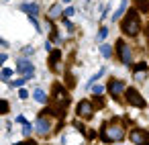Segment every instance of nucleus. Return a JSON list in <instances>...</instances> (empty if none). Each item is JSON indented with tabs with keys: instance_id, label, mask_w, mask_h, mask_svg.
Masks as SVG:
<instances>
[{
	"instance_id": "f257e3e1",
	"label": "nucleus",
	"mask_w": 149,
	"mask_h": 145,
	"mask_svg": "<svg viewBox=\"0 0 149 145\" xmlns=\"http://www.w3.org/2000/svg\"><path fill=\"white\" fill-rule=\"evenodd\" d=\"M123 137H125V129L120 123H108L102 127V141L114 143V141H120Z\"/></svg>"
},
{
	"instance_id": "f03ea898",
	"label": "nucleus",
	"mask_w": 149,
	"mask_h": 145,
	"mask_svg": "<svg viewBox=\"0 0 149 145\" xmlns=\"http://www.w3.org/2000/svg\"><path fill=\"white\" fill-rule=\"evenodd\" d=\"M123 31H125L127 35H131V37H135V35L141 31V23H139V17H137L135 10H131V13L127 15V19L123 21Z\"/></svg>"
},
{
	"instance_id": "7ed1b4c3",
	"label": "nucleus",
	"mask_w": 149,
	"mask_h": 145,
	"mask_svg": "<svg viewBox=\"0 0 149 145\" xmlns=\"http://www.w3.org/2000/svg\"><path fill=\"white\" fill-rule=\"evenodd\" d=\"M68 102H70V96H68V92H65L61 86H55V90H53V104H55V110H57V114H63V110H65Z\"/></svg>"
},
{
	"instance_id": "20e7f679",
	"label": "nucleus",
	"mask_w": 149,
	"mask_h": 145,
	"mask_svg": "<svg viewBox=\"0 0 149 145\" xmlns=\"http://www.w3.org/2000/svg\"><path fill=\"white\" fill-rule=\"evenodd\" d=\"M17 72L23 74V78H33L35 68H33V63H31L29 59H19V61H17Z\"/></svg>"
},
{
	"instance_id": "39448f33",
	"label": "nucleus",
	"mask_w": 149,
	"mask_h": 145,
	"mask_svg": "<svg viewBox=\"0 0 149 145\" xmlns=\"http://www.w3.org/2000/svg\"><path fill=\"white\" fill-rule=\"evenodd\" d=\"M131 141L135 145H149V135L143 129H133L131 131Z\"/></svg>"
},
{
	"instance_id": "423d86ee",
	"label": "nucleus",
	"mask_w": 149,
	"mask_h": 145,
	"mask_svg": "<svg viewBox=\"0 0 149 145\" xmlns=\"http://www.w3.org/2000/svg\"><path fill=\"white\" fill-rule=\"evenodd\" d=\"M127 102L133 104V106H139V108L145 106V100L141 98V94H139L135 88H129V90H127Z\"/></svg>"
},
{
	"instance_id": "0eeeda50",
	"label": "nucleus",
	"mask_w": 149,
	"mask_h": 145,
	"mask_svg": "<svg viewBox=\"0 0 149 145\" xmlns=\"http://www.w3.org/2000/svg\"><path fill=\"white\" fill-rule=\"evenodd\" d=\"M92 114H94V104L88 102V100H82V102L78 104V116H82V119H90Z\"/></svg>"
},
{
	"instance_id": "6e6552de",
	"label": "nucleus",
	"mask_w": 149,
	"mask_h": 145,
	"mask_svg": "<svg viewBox=\"0 0 149 145\" xmlns=\"http://www.w3.org/2000/svg\"><path fill=\"white\" fill-rule=\"evenodd\" d=\"M118 53H120V59L125 66H131V57H133V51L131 47L125 43V41H118Z\"/></svg>"
},
{
	"instance_id": "1a4fd4ad",
	"label": "nucleus",
	"mask_w": 149,
	"mask_h": 145,
	"mask_svg": "<svg viewBox=\"0 0 149 145\" xmlns=\"http://www.w3.org/2000/svg\"><path fill=\"white\" fill-rule=\"evenodd\" d=\"M35 129H37V133L39 135H49V131H51V121L47 119V116H39L37 119V125H35Z\"/></svg>"
},
{
	"instance_id": "9d476101",
	"label": "nucleus",
	"mask_w": 149,
	"mask_h": 145,
	"mask_svg": "<svg viewBox=\"0 0 149 145\" xmlns=\"http://www.w3.org/2000/svg\"><path fill=\"white\" fill-rule=\"evenodd\" d=\"M123 90H125V84H123L120 80H112V82L108 84V92H110L112 96H118Z\"/></svg>"
},
{
	"instance_id": "9b49d317",
	"label": "nucleus",
	"mask_w": 149,
	"mask_h": 145,
	"mask_svg": "<svg viewBox=\"0 0 149 145\" xmlns=\"http://www.w3.org/2000/svg\"><path fill=\"white\" fill-rule=\"evenodd\" d=\"M21 10L29 13V17H35V15L39 13V6H37L35 2H33V4H31V2H25V4H21Z\"/></svg>"
},
{
	"instance_id": "f8f14e48",
	"label": "nucleus",
	"mask_w": 149,
	"mask_h": 145,
	"mask_svg": "<svg viewBox=\"0 0 149 145\" xmlns=\"http://www.w3.org/2000/svg\"><path fill=\"white\" fill-rule=\"evenodd\" d=\"M33 96H35V100H37V102H41V104H45V102H47V94H45L41 88H35V90H33Z\"/></svg>"
},
{
	"instance_id": "ddd939ff",
	"label": "nucleus",
	"mask_w": 149,
	"mask_h": 145,
	"mask_svg": "<svg viewBox=\"0 0 149 145\" xmlns=\"http://www.w3.org/2000/svg\"><path fill=\"white\" fill-rule=\"evenodd\" d=\"M59 15H61V6H59V4H53V6L49 8V15H47V17H49V21H55Z\"/></svg>"
},
{
	"instance_id": "4468645a",
	"label": "nucleus",
	"mask_w": 149,
	"mask_h": 145,
	"mask_svg": "<svg viewBox=\"0 0 149 145\" xmlns=\"http://www.w3.org/2000/svg\"><path fill=\"white\" fill-rule=\"evenodd\" d=\"M145 72H147V63H139V66L135 68V78H137V80H143V78H145Z\"/></svg>"
},
{
	"instance_id": "2eb2a0df",
	"label": "nucleus",
	"mask_w": 149,
	"mask_h": 145,
	"mask_svg": "<svg viewBox=\"0 0 149 145\" xmlns=\"http://www.w3.org/2000/svg\"><path fill=\"white\" fill-rule=\"evenodd\" d=\"M127 4H129V2H127V0H123V2H120V6L116 8V13L112 15V21H116V19H120V17H123V13L127 10Z\"/></svg>"
},
{
	"instance_id": "dca6fc26",
	"label": "nucleus",
	"mask_w": 149,
	"mask_h": 145,
	"mask_svg": "<svg viewBox=\"0 0 149 145\" xmlns=\"http://www.w3.org/2000/svg\"><path fill=\"white\" fill-rule=\"evenodd\" d=\"M100 53H102L104 57H110V55H112V49H110V45H100Z\"/></svg>"
},
{
	"instance_id": "f3484780",
	"label": "nucleus",
	"mask_w": 149,
	"mask_h": 145,
	"mask_svg": "<svg viewBox=\"0 0 149 145\" xmlns=\"http://www.w3.org/2000/svg\"><path fill=\"white\" fill-rule=\"evenodd\" d=\"M59 57H61V53H59V51H53V53H51V68H57Z\"/></svg>"
},
{
	"instance_id": "a211bd4d",
	"label": "nucleus",
	"mask_w": 149,
	"mask_h": 145,
	"mask_svg": "<svg viewBox=\"0 0 149 145\" xmlns=\"http://www.w3.org/2000/svg\"><path fill=\"white\" fill-rule=\"evenodd\" d=\"M137 4L141 10H149V0H137Z\"/></svg>"
},
{
	"instance_id": "6ab92c4d",
	"label": "nucleus",
	"mask_w": 149,
	"mask_h": 145,
	"mask_svg": "<svg viewBox=\"0 0 149 145\" xmlns=\"http://www.w3.org/2000/svg\"><path fill=\"white\" fill-rule=\"evenodd\" d=\"M106 35H108V29H106V27H102V29H100V33H98V41L106 39Z\"/></svg>"
},
{
	"instance_id": "aec40b11",
	"label": "nucleus",
	"mask_w": 149,
	"mask_h": 145,
	"mask_svg": "<svg viewBox=\"0 0 149 145\" xmlns=\"http://www.w3.org/2000/svg\"><path fill=\"white\" fill-rule=\"evenodd\" d=\"M10 76H13V70H8V68H4V70H2V80H8Z\"/></svg>"
},
{
	"instance_id": "412c9836",
	"label": "nucleus",
	"mask_w": 149,
	"mask_h": 145,
	"mask_svg": "<svg viewBox=\"0 0 149 145\" xmlns=\"http://www.w3.org/2000/svg\"><path fill=\"white\" fill-rule=\"evenodd\" d=\"M23 135H25V137H29V135H31V125H29V123H27V125H23Z\"/></svg>"
},
{
	"instance_id": "4be33fe9",
	"label": "nucleus",
	"mask_w": 149,
	"mask_h": 145,
	"mask_svg": "<svg viewBox=\"0 0 149 145\" xmlns=\"http://www.w3.org/2000/svg\"><path fill=\"white\" fill-rule=\"evenodd\" d=\"M27 80H29V78H19V80H15V82H13V86H23Z\"/></svg>"
},
{
	"instance_id": "5701e85b",
	"label": "nucleus",
	"mask_w": 149,
	"mask_h": 145,
	"mask_svg": "<svg viewBox=\"0 0 149 145\" xmlns=\"http://www.w3.org/2000/svg\"><path fill=\"white\" fill-rule=\"evenodd\" d=\"M19 98H23V100L29 98V92H27V90H19Z\"/></svg>"
},
{
	"instance_id": "b1692460",
	"label": "nucleus",
	"mask_w": 149,
	"mask_h": 145,
	"mask_svg": "<svg viewBox=\"0 0 149 145\" xmlns=\"http://www.w3.org/2000/svg\"><path fill=\"white\" fill-rule=\"evenodd\" d=\"M102 92H104L102 86H94V94H102Z\"/></svg>"
},
{
	"instance_id": "393cba45",
	"label": "nucleus",
	"mask_w": 149,
	"mask_h": 145,
	"mask_svg": "<svg viewBox=\"0 0 149 145\" xmlns=\"http://www.w3.org/2000/svg\"><path fill=\"white\" fill-rule=\"evenodd\" d=\"M63 15H65V17H72V15H74V8H65V13H63Z\"/></svg>"
},
{
	"instance_id": "a878e982",
	"label": "nucleus",
	"mask_w": 149,
	"mask_h": 145,
	"mask_svg": "<svg viewBox=\"0 0 149 145\" xmlns=\"http://www.w3.org/2000/svg\"><path fill=\"white\" fill-rule=\"evenodd\" d=\"M17 123H23V125H27V121H25V116H17Z\"/></svg>"
},
{
	"instance_id": "bb28decb",
	"label": "nucleus",
	"mask_w": 149,
	"mask_h": 145,
	"mask_svg": "<svg viewBox=\"0 0 149 145\" xmlns=\"http://www.w3.org/2000/svg\"><path fill=\"white\" fill-rule=\"evenodd\" d=\"M21 145H37L35 141H25V143H21Z\"/></svg>"
},
{
	"instance_id": "cd10ccee",
	"label": "nucleus",
	"mask_w": 149,
	"mask_h": 145,
	"mask_svg": "<svg viewBox=\"0 0 149 145\" xmlns=\"http://www.w3.org/2000/svg\"><path fill=\"white\" fill-rule=\"evenodd\" d=\"M63 2H72V0H63Z\"/></svg>"
},
{
	"instance_id": "c85d7f7f",
	"label": "nucleus",
	"mask_w": 149,
	"mask_h": 145,
	"mask_svg": "<svg viewBox=\"0 0 149 145\" xmlns=\"http://www.w3.org/2000/svg\"><path fill=\"white\" fill-rule=\"evenodd\" d=\"M4 2H8V0H4Z\"/></svg>"
}]
</instances>
